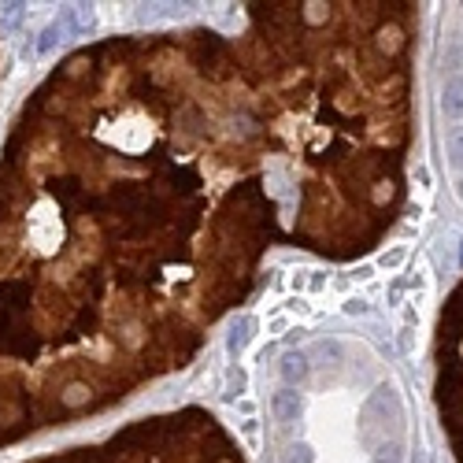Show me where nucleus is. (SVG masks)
Returning <instances> with one entry per match:
<instances>
[{
    "instance_id": "4468645a",
    "label": "nucleus",
    "mask_w": 463,
    "mask_h": 463,
    "mask_svg": "<svg viewBox=\"0 0 463 463\" xmlns=\"http://www.w3.org/2000/svg\"><path fill=\"white\" fill-rule=\"evenodd\" d=\"M371 278H374V267H356L349 274V282H371Z\"/></svg>"
},
{
    "instance_id": "0eeeda50",
    "label": "nucleus",
    "mask_w": 463,
    "mask_h": 463,
    "mask_svg": "<svg viewBox=\"0 0 463 463\" xmlns=\"http://www.w3.org/2000/svg\"><path fill=\"white\" fill-rule=\"evenodd\" d=\"M449 156L456 167H463V126H452V134H449Z\"/></svg>"
},
{
    "instance_id": "7ed1b4c3",
    "label": "nucleus",
    "mask_w": 463,
    "mask_h": 463,
    "mask_svg": "<svg viewBox=\"0 0 463 463\" xmlns=\"http://www.w3.org/2000/svg\"><path fill=\"white\" fill-rule=\"evenodd\" d=\"M308 374H311V367H308V359H304L301 352H286V356H282V378H286V382L304 386Z\"/></svg>"
},
{
    "instance_id": "20e7f679",
    "label": "nucleus",
    "mask_w": 463,
    "mask_h": 463,
    "mask_svg": "<svg viewBox=\"0 0 463 463\" xmlns=\"http://www.w3.org/2000/svg\"><path fill=\"white\" fill-rule=\"evenodd\" d=\"M245 386H249V378H245V371H241V367H230V374H226V386H223V401H226V404H234L238 396L245 393Z\"/></svg>"
},
{
    "instance_id": "2eb2a0df",
    "label": "nucleus",
    "mask_w": 463,
    "mask_h": 463,
    "mask_svg": "<svg viewBox=\"0 0 463 463\" xmlns=\"http://www.w3.org/2000/svg\"><path fill=\"white\" fill-rule=\"evenodd\" d=\"M86 401V386H71L67 389V404H82Z\"/></svg>"
},
{
    "instance_id": "f03ea898",
    "label": "nucleus",
    "mask_w": 463,
    "mask_h": 463,
    "mask_svg": "<svg viewBox=\"0 0 463 463\" xmlns=\"http://www.w3.org/2000/svg\"><path fill=\"white\" fill-rule=\"evenodd\" d=\"M271 408H274V415L282 419V423H293L296 415H301V396H296L293 389H282V393H274L271 396Z\"/></svg>"
},
{
    "instance_id": "1a4fd4ad",
    "label": "nucleus",
    "mask_w": 463,
    "mask_h": 463,
    "mask_svg": "<svg viewBox=\"0 0 463 463\" xmlns=\"http://www.w3.org/2000/svg\"><path fill=\"white\" fill-rule=\"evenodd\" d=\"M341 308H345V316H371V304L363 301V296H349Z\"/></svg>"
},
{
    "instance_id": "ddd939ff",
    "label": "nucleus",
    "mask_w": 463,
    "mask_h": 463,
    "mask_svg": "<svg viewBox=\"0 0 463 463\" xmlns=\"http://www.w3.org/2000/svg\"><path fill=\"white\" fill-rule=\"evenodd\" d=\"M267 330H271V334H282V330H289V319H286V316H271V319H267Z\"/></svg>"
},
{
    "instance_id": "423d86ee",
    "label": "nucleus",
    "mask_w": 463,
    "mask_h": 463,
    "mask_svg": "<svg viewBox=\"0 0 463 463\" xmlns=\"http://www.w3.org/2000/svg\"><path fill=\"white\" fill-rule=\"evenodd\" d=\"M404 260H408V245H393L389 252H382V256H378V267H382V271H396Z\"/></svg>"
},
{
    "instance_id": "9b49d317",
    "label": "nucleus",
    "mask_w": 463,
    "mask_h": 463,
    "mask_svg": "<svg viewBox=\"0 0 463 463\" xmlns=\"http://www.w3.org/2000/svg\"><path fill=\"white\" fill-rule=\"evenodd\" d=\"M378 463H404L401 445H389V449H382V459H378Z\"/></svg>"
},
{
    "instance_id": "f8f14e48",
    "label": "nucleus",
    "mask_w": 463,
    "mask_h": 463,
    "mask_svg": "<svg viewBox=\"0 0 463 463\" xmlns=\"http://www.w3.org/2000/svg\"><path fill=\"white\" fill-rule=\"evenodd\" d=\"M404 289H408V282H404V278H396V282L389 286V304H401V296H404Z\"/></svg>"
},
{
    "instance_id": "f257e3e1",
    "label": "nucleus",
    "mask_w": 463,
    "mask_h": 463,
    "mask_svg": "<svg viewBox=\"0 0 463 463\" xmlns=\"http://www.w3.org/2000/svg\"><path fill=\"white\" fill-rule=\"evenodd\" d=\"M441 111L449 119H463V74H452L441 89Z\"/></svg>"
},
{
    "instance_id": "39448f33",
    "label": "nucleus",
    "mask_w": 463,
    "mask_h": 463,
    "mask_svg": "<svg viewBox=\"0 0 463 463\" xmlns=\"http://www.w3.org/2000/svg\"><path fill=\"white\" fill-rule=\"evenodd\" d=\"M249 330H252V319H241V323H234V326H230V338H226V349H230V352H234V356H238V352L245 349V345H249V338H252V334H249Z\"/></svg>"
},
{
    "instance_id": "f3484780",
    "label": "nucleus",
    "mask_w": 463,
    "mask_h": 463,
    "mask_svg": "<svg viewBox=\"0 0 463 463\" xmlns=\"http://www.w3.org/2000/svg\"><path fill=\"white\" fill-rule=\"evenodd\" d=\"M456 193H459V201H463V178H459V186H456Z\"/></svg>"
},
{
    "instance_id": "9d476101",
    "label": "nucleus",
    "mask_w": 463,
    "mask_h": 463,
    "mask_svg": "<svg viewBox=\"0 0 463 463\" xmlns=\"http://www.w3.org/2000/svg\"><path fill=\"white\" fill-rule=\"evenodd\" d=\"M316 459V452L308 449V445H296V449H289V456H286V463H311Z\"/></svg>"
},
{
    "instance_id": "6e6552de",
    "label": "nucleus",
    "mask_w": 463,
    "mask_h": 463,
    "mask_svg": "<svg viewBox=\"0 0 463 463\" xmlns=\"http://www.w3.org/2000/svg\"><path fill=\"white\" fill-rule=\"evenodd\" d=\"M238 430H241V437H245V441H249L252 449H256V441H260V423H256V415H252V419H241V423H238Z\"/></svg>"
},
{
    "instance_id": "dca6fc26",
    "label": "nucleus",
    "mask_w": 463,
    "mask_h": 463,
    "mask_svg": "<svg viewBox=\"0 0 463 463\" xmlns=\"http://www.w3.org/2000/svg\"><path fill=\"white\" fill-rule=\"evenodd\" d=\"M459 267H463V238H459Z\"/></svg>"
}]
</instances>
